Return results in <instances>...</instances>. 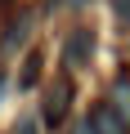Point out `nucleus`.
Instances as JSON below:
<instances>
[{
    "label": "nucleus",
    "mask_w": 130,
    "mask_h": 134,
    "mask_svg": "<svg viewBox=\"0 0 130 134\" xmlns=\"http://www.w3.org/2000/svg\"><path fill=\"white\" fill-rule=\"evenodd\" d=\"M67 103H72V76L49 81V90H45V107H40V121H45V125H63V121H67Z\"/></svg>",
    "instance_id": "f257e3e1"
},
{
    "label": "nucleus",
    "mask_w": 130,
    "mask_h": 134,
    "mask_svg": "<svg viewBox=\"0 0 130 134\" xmlns=\"http://www.w3.org/2000/svg\"><path fill=\"white\" fill-rule=\"evenodd\" d=\"M90 58H94V31L90 27H76L67 36V45H63V63H67V67H90Z\"/></svg>",
    "instance_id": "f03ea898"
},
{
    "label": "nucleus",
    "mask_w": 130,
    "mask_h": 134,
    "mask_svg": "<svg viewBox=\"0 0 130 134\" xmlns=\"http://www.w3.org/2000/svg\"><path fill=\"white\" fill-rule=\"evenodd\" d=\"M85 125H90L94 134H130V125H126V121H121V116L112 112V103H108V98L90 107V116H85Z\"/></svg>",
    "instance_id": "7ed1b4c3"
},
{
    "label": "nucleus",
    "mask_w": 130,
    "mask_h": 134,
    "mask_svg": "<svg viewBox=\"0 0 130 134\" xmlns=\"http://www.w3.org/2000/svg\"><path fill=\"white\" fill-rule=\"evenodd\" d=\"M32 27H36V9H18L9 23H5V49H23L27 45V36H32Z\"/></svg>",
    "instance_id": "20e7f679"
},
{
    "label": "nucleus",
    "mask_w": 130,
    "mask_h": 134,
    "mask_svg": "<svg viewBox=\"0 0 130 134\" xmlns=\"http://www.w3.org/2000/svg\"><path fill=\"white\" fill-rule=\"evenodd\" d=\"M108 103H112V112L130 125V76H117V81L108 85Z\"/></svg>",
    "instance_id": "39448f33"
},
{
    "label": "nucleus",
    "mask_w": 130,
    "mask_h": 134,
    "mask_svg": "<svg viewBox=\"0 0 130 134\" xmlns=\"http://www.w3.org/2000/svg\"><path fill=\"white\" fill-rule=\"evenodd\" d=\"M14 134H40V121H36V112H23V116H18V125H14Z\"/></svg>",
    "instance_id": "423d86ee"
},
{
    "label": "nucleus",
    "mask_w": 130,
    "mask_h": 134,
    "mask_svg": "<svg viewBox=\"0 0 130 134\" xmlns=\"http://www.w3.org/2000/svg\"><path fill=\"white\" fill-rule=\"evenodd\" d=\"M36 76H40V49H36V54H27V72H23V85L32 90V81H36Z\"/></svg>",
    "instance_id": "0eeeda50"
},
{
    "label": "nucleus",
    "mask_w": 130,
    "mask_h": 134,
    "mask_svg": "<svg viewBox=\"0 0 130 134\" xmlns=\"http://www.w3.org/2000/svg\"><path fill=\"white\" fill-rule=\"evenodd\" d=\"M112 14H117V18L130 27V0H112Z\"/></svg>",
    "instance_id": "6e6552de"
},
{
    "label": "nucleus",
    "mask_w": 130,
    "mask_h": 134,
    "mask_svg": "<svg viewBox=\"0 0 130 134\" xmlns=\"http://www.w3.org/2000/svg\"><path fill=\"white\" fill-rule=\"evenodd\" d=\"M67 134H94V130H90V125H85V121H81V125H72V130H67Z\"/></svg>",
    "instance_id": "1a4fd4ad"
},
{
    "label": "nucleus",
    "mask_w": 130,
    "mask_h": 134,
    "mask_svg": "<svg viewBox=\"0 0 130 134\" xmlns=\"http://www.w3.org/2000/svg\"><path fill=\"white\" fill-rule=\"evenodd\" d=\"M5 90H9V81H5V72H0V98H5Z\"/></svg>",
    "instance_id": "9d476101"
},
{
    "label": "nucleus",
    "mask_w": 130,
    "mask_h": 134,
    "mask_svg": "<svg viewBox=\"0 0 130 134\" xmlns=\"http://www.w3.org/2000/svg\"><path fill=\"white\" fill-rule=\"evenodd\" d=\"M72 5H85V0H72Z\"/></svg>",
    "instance_id": "9b49d317"
}]
</instances>
